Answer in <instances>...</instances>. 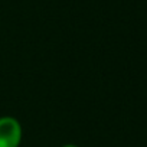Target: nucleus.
Returning a JSON list of instances; mask_svg holds the SVG:
<instances>
[{
    "label": "nucleus",
    "mask_w": 147,
    "mask_h": 147,
    "mask_svg": "<svg viewBox=\"0 0 147 147\" xmlns=\"http://www.w3.org/2000/svg\"><path fill=\"white\" fill-rule=\"evenodd\" d=\"M22 138L23 128L16 117H0V147H20Z\"/></svg>",
    "instance_id": "1"
},
{
    "label": "nucleus",
    "mask_w": 147,
    "mask_h": 147,
    "mask_svg": "<svg viewBox=\"0 0 147 147\" xmlns=\"http://www.w3.org/2000/svg\"><path fill=\"white\" fill-rule=\"evenodd\" d=\"M61 147H80V146L74 144V143H66V144H63V146H61Z\"/></svg>",
    "instance_id": "2"
}]
</instances>
